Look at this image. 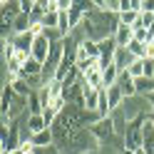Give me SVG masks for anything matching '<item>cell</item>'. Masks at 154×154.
<instances>
[{
    "instance_id": "cell-1",
    "label": "cell",
    "mask_w": 154,
    "mask_h": 154,
    "mask_svg": "<svg viewBox=\"0 0 154 154\" xmlns=\"http://www.w3.org/2000/svg\"><path fill=\"white\" fill-rule=\"evenodd\" d=\"M82 32L85 37H90V40L94 42H102V40H107V37H112L114 32H117V27H119V15H112V13H102L94 8L92 13L85 15V20H82Z\"/></svg>"
},
{
    "instance_id": "cell-2",
    "label": "cell",
    "mask_w": 154,
    "mask_h": 154,
    "mask_svg": "<svg viewBox=\"0 0 154 154\" xmlns=\"http://www.w3.org/2000/svg\"><path fill=\"white\" fill-rule=\"evenodd\" d=\"M144 119H147V114H142V117H134L127 122V132H124V147L137 152L144 147Z\"/></svg>"
},
{
    "instance_id": "cell-3",
    "label": "cell",
    "mask_w": 154,
    "mask_h": 154,
    "mask_svg": "<svg viewBox=\"0 0 154 154\" xmlns=\"http://www.w3.org/2000/svg\"><path fill=\"white\" fill-rule=\"evenodd\" d=\"M50 50H52V40L47 37L45 32L42 35H35V42H32V50H30V57L37 62H47V57H50Z\"/></svg>"
},
{
    "instance_id": "cell-4",
    "label": "cell",
    "mask_w": 154,
    "mask_h": 154,
    "mask_svg": "<svg viewBox=\"0 0 154 154\" xmlns=\"http://www.w3.org/2000/svg\"><path fill=\"white\" fill-rule=\"evenodd\" d=\"M90 129H92L94 137H97L100 144H102L104 139H109V137H114V134H117V132H114V117H112V114H109V117H104V119H97Z\"/></svg>"
},
{
    "instance_id": "cell-5",
    "label": "cell",
    "mask_w": 154,
    "mask_h": 154,
    "mask_svg": "<svg viewBox=\"0 0 154 154\" xmlns=\"http://www.w3.org/2000/svg\"><path fill=\"white\" fill-rule=\"evenodd\" d=\"M0 15H3V23H13L17 15H23L20 0H3L0 3Z\"/></svg>"
},
{
    "instance_id": "cell-6",
    "label": "cell",
    "mask_w": 154,
    "mask_h": 154,
    "mask_svg": "<svg viewBox=\"0 0 154 154\" xmlns=\"http://www.w3.org/2000/svg\"><path fill=\"white\" fill-rule=\"evenodd\" d=\"M117 87L122 90V94H124V100H132V97H137V85H134V77L124 70V72H119V80H117Z\"/></svg>"
},
{
    "instance_id": "cell-7",
    "label": "cell",
    "mask_w": 154,
    "mask_h": 154,
    "mask_svg": "<svg viewBox=\"0 0 154 154\" xmlns=\"http://www.w3.org/2000/svg\"><path fill=\"white\" fill-rule=\"evenodd\" d=\"M25 127H27V139H30L32 134H40L42 129H50V127L45 124V117H42V114H27Z\"/></svg>"
},
{
    "instance_id": "cell-8",
    "label": "cell",
    "mask_w": 154,
    "mask_h": 154,
    "mask_svg": "<svg viewBox=\"0 0 154 154\" xmlns=\"http://www.w3.org/2000/svg\"><path fill=\"white\" fill-rule=\"evenodd\" d=\"M134 60H137V57H134L127 47H117V55H114V65L119 67V70L124 72V70H129V67L134 65Z\"/></svg>"
},
{
    "instance_id": "cell-9",
    "label": "cell",
    "mask_w": 154,
    "mask_h": 154,
    "mask_svg": "<svg viewBox=\"0 0 154 154\" xmlns=\"http://www.w3.org/2000/svg\"><path fill=\"white\" fill-rule=\"evenodd\" d=\"M10 42L15 45V50H20V52H30V50H32V42H35V35H32V32L13 35V37H10Z\"/></svg>"
},
{
    "instance_id": "cell-10",
    "label": "cell",
    "mask_w": 154,
    "mask_h": 154,
    "mask_svg": "<svg viewBox=\"0 0 154 154\" xmlns=\"http://www.w3.org/2000/svg\"><path fill=\"white\" fill-rule=\"evenodd\" d=\"M35 77H42V62H37V60H27L25 67H23V72H20V80H35Z\"/></svg>"
},
{
    "instance_id": "cell-11",
    "label": "cell",
    "mask_w": 154,
    "mask_h": 154,
    "mask_svg": "<svg viewBox=\"0 0 154 154\" xmlns=\"http://www.w3.org/2000/svg\"><path fill=\"white\" fill-rule=\"evenodd\" d=\"M114 40H117V47H127L132 40H134V30L127 25H119L117 32H114Z\"/></svg>"
},
{
    "instance_id": "cell-12",
    "label": "cell",
    "mask_w": 154,
    "mask_h": 154,
    "mask_svg": "<svg viewBox=\"0 0 154 154\" xmlns=\"http://www.w3.org/2000/svg\"><path fill=\"white\" fill-rule=\"evenodd\" d=\"M107 92V102H109V107H112V112L114 109H119L122 104H124V94H122V90L114 85V87H109V90H104Z\"/></svg>"
},
{
    "instance_id": "cell-13",
    "label": "cell",
    "mask_w": 154,
    "mask_h": 154,
    "mask_svg": "<svg viewBox=\"0 0 154 154\" xmlns=\"http://www.w3.org/2000/svg\"><path fill=\"white\" fill-rule=\"evenodd\" d=\"M144 152L154 154V127H152V119L149 117L144 119Z\"/></svg>"
},
{
    "instance_id": "cell-14",
    "label": "cell",
    "mask_w": 154,
    "mask_h": 154,
    "mask_svg": "<svg viewBox=\"0 0 154 154\" xmlns=\"http://www.w3.org/2000/svg\"><path fill=\"white\" fill-rule=\"evenodd\" d=\"M42 112H45V104H42L40 92H32L27 97V114H42Z\"/></svg>"
},
{
    "instance_id": "cell-15",
    "label": "cell",
    "mask_w": 154,
    "mask_h": 154,
    "mask_svg": "<svg viewBox=\"0 0 154 154\" xmlns=\"http://www.w3.org/2000/svg\"><path fill=\"white\" fill-rule=\"evenodd\" d=\"M119 67L117 65H109L107 70H102V75H104V90H109V87H114L117 85V80H119Z\"/></svg>"
},
{
    "instance_id": "cell-16",
    "label": "cell",
    "mask_w": 154,
    "mask_h": 154,
    "mask_svg": "<svg viewBox=\"0 0 154 154\" xmlns=\"http://www.w3.org/2000/svg\"><path fill=\"white\" fill-rule=\"evenodd\" d=\"M134 85H137V94H142V97L154 92V80H149V77H139V80H134Z\"/></svg>"
},
{
    "instance_id": "cell-17",
    "label": "cell",
    "mask_w": 154,
    "mask_h": 154,
    "mask_svg": "<svg viewBox=\"0 0 154 154\" xmlns=\"http://www.w3.org/2000/svg\"><path fill=\"white\" fill-rule=\"evenodd\" d=\"M127 50L137 57V60H144V57H147V45L144 42H137V40H132L129 45H127Z\"/></svg>"
},
{
    "instance_id": "cell-18",
    "label": "cell",
    "mask_w": 154,
    "mask_h": 154,
    "mask_svg": "<svg viewBox=\"0 0 154 154\" xmlns=\"http://www.w3.org/2000/svg\"><path fill=\"white\" fill-rule=\"evenodd\" d=\"M10 87L15 90V94H20V97H30V94H32L30 92V85H27L25 80H17L15 85H10Z\"/></svg>"
},
{
    "instance_id": "cell-19",
    "label": "cell",
    "mask_w": 154,
    "mask_h": 154,
    "mask_svg": "<svg viewBox=\"0 0 154 154\" xmlns=\"http://www.w3.org/2000/svg\"><path fill=\"white\" fill-rule=\"evenodd\" d=\"M144 65V77H149V80H154V60H149V57H144L142 60Z\"/></svg>"
},
{
    "instance_id": "cell-20",
    "label": "cell",
    "mask_w": 154,
    "mask_h": 154,
    "mask_svg": "<svg viewBox=\"0 0 154 154\" xmlns=\"http://www.w3.org/2000/svg\"><path fill=\"white\" fill-rule=\"evenodd\" d=\"M142 13H154V0H142Z\"/></svg>"
},
{
    "instance_id": "cell-21",
    "label": "cell",
    "mask_w": 154,
    "mask_h": 154,
    "mask_svg": "<svg viewBox=\"0 0 154 154\" xmlns=\"http://www.w3.org/2000/svg\"><path fill=\"white\" fill-rule=\"evenodd\" d=\"M144 100H147V102L152 104V107H154V92H152V94H147V97H144Z\"/></svg>"
},
{
    "instance_id": "cell-22",
    "label": "cell",
    "mask_w": 154,
    "mask_h": 154,
    "mask_svg": "<svg viewBox=\"0 0 154 154\" xmlns=\"http://www.w3.org/2000/svg\"><path fill=\"white\" fill-rule=\"evenodd\" d=\"M8 154H25V152H23V149H17V152H8Z\"/></svg>"
},
{
    "instance_id": "cell-23",
    "label": "cell",
    "mask_w": 154,
    "mask_h": 154,
    "mask_svg": "<svg viewBox=\"0 0 154 154\" xmlns=\"http://www.w3.org/2000/svg\"><path fill=\"white\" fill-rule=\"evenodd\" d=\"M134 154H147V152H144V147H142V149H137V152H134Z\"/></svg>"
},
{
    "instance_id": "cell-24",
    "label": "cell",
    "mask_w": 154,
    "mask_h": 154,
    "mask_svg": "<svg viewBox=\"0 0 154 154\" xmlns=\"http://www.w3.org/2000/svg\"><path fill=\"white\" fill-rule=\"evenodd\" d=\"M152 45H154V37H152Z\"/></svg>"
},
{
    "instance_id": "cell-25",
    "label": "cell",
    "mask_w": 154,
    "mask_h": 154,
    "mask_svg": "<svg viewBox=\"0 0 154 154\" xmlns=\"http://www.w3.org/2000/svg\"><path fill=\"white\" fill-rule=\"evenodd\" d=\"M90 154H94V152H90Z\"/></svg>"
}]
</instances>
